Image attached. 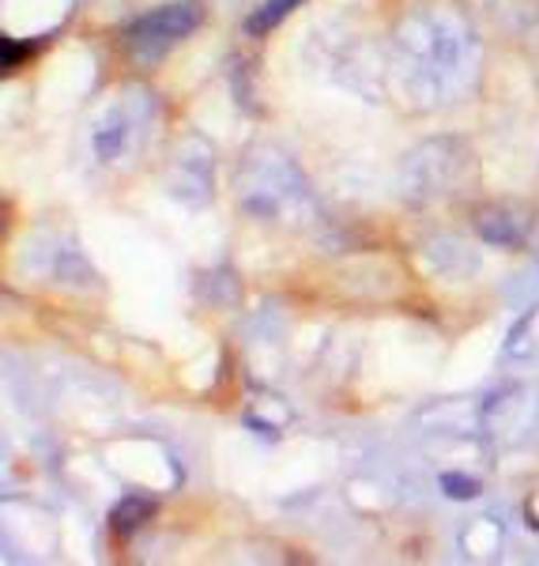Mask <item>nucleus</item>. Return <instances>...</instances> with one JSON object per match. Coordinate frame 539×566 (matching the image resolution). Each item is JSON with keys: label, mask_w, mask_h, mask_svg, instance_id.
<instances>
[{"label": "nucleus", "mask_w": 539, "mask_h": 566, "mask_svg": "<svg viewBox=\"0 0 539 566\" xmlns=\"http://www.w3.org/2000/svg\"><path fill=\"white\" fill-rule=\"evenodd\" d=\"M197 27H200V4L197 0H178V4H162L155 12L140 15L125 39H129L136 61H159L181 39H189Z\"/></svg>", "instance_id": "nucleus-1"}, {"label": "nucleus", "mask_w": 539, "mask_h": 566, "mask_svg": "<svg viewBox=\"0 0 539 566\" xmlns=\"http://www.w3.org/2000/svg\"><path fill=\"white\" fill-rule=\"evenodd\" d=\"M303 4V0H264V4L257 8V15L250 20V34H264V31H272L279 20H287L295 8Z\"/></svg>", "instance_id": "nucleus-2"}, {"label": "nucleus", "mask_w": 539, "mask_h": 566, "mask_svg": "<svg viewBox=\"0 0 539 566\" xmlns=\"http://www.w3.org/2000/svg\"><path fill=\"white\" fill-rule=\"evenodd\" d=\"M23 57H27L23 45H12V39H4V69H12V61H15V65H20Z\"/></svg>", "instance_id": "nucleus-3"}]
</instances>
